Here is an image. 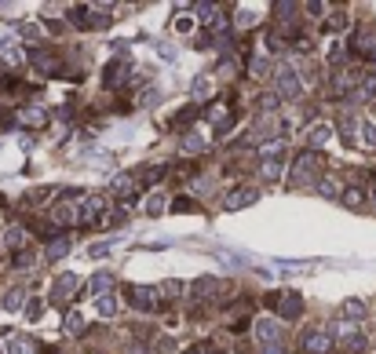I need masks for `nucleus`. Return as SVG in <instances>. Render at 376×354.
<instances>
[{
	"label": "nucleus",
	"mask_w": 376,
	"mask_h": 354,
	"mask_svg": "<svg viewBox=\"0 0 376 354\" xmlns=\"http://www.w3.org/2000/svg\"><path fill=\"white\" fill-rule=\"evenodd\" d=\"M318 194H321V198H329V201H336V198H340V186H336V179H329V175H325V179L318 183Z\"/></svg>",
	"instance_id": "30"
},
{
	"label": "nucleus",
	"mask_w": 376,
	"mask_h": 354,
	"mask_svg": "<svg viewBox=\"0 0 376 354\" xmlns=\"http://www.w3.org/2000/svg\"><path fill=\"white\" fill-rule=\"evenodd\" d=\"M62 329H66V336H80V329H85V314H80V311H70V314H66V325H62Z\"/></svg>",
	"instance_id": "27"
},
{
	"label": "nucleus",
	"mask_w": 376,
	"mask_h": 354,
	"mask_svg": "<svg viewBox=\"0 0 376 354\" xmlns=\"http://www.w3.org/2000/svg\"><path fill=\"white\" fill-rule=\"evenodd\" d=\"M336 340H340V347H343V351H351V354L366 351V336L358 332L354 325H347V321H340V325H336Z\"/></svg>",
	"instance_id": "9"
},
{
	"label": "nucleus",
	"mask_w": 376,
	"mask_h": 354,
	"mask_svg": "<svg viewBox=\"0 0 376 354\" xmlns=\"http://www.w3.org/2000/svg\"><path fill=\"white\" fill-rule=\"evenodd\" d=\"M157 351H161V354H175V351H179V340H172V336H165V340L157 344Z\"/></svg>",
	"instance_id": "39"
},
{
	"label": "nucleus",
	"mask_w": 376,
	"mask_h": 354,
	"mask_svg": "<svg viewBox=\"0 0 376 354\" xmlns=\"http://www.w3.org/2000/svg\"><path fill=\"white\" fill-rule=\"evenodd\" d=\"M274 88H277V99L296 103L300 95H303V80H300V73L292 70V66H277V73H274Z\"/></svg>",
	"instance_id": "3"
},
{
	"label": "nucleus",
	"mask_w": 376,
	"mask_h": 354,
	"mask_svg": "<svg viewBox=\"0 0 376 354\" xmlns=\"http://www.w3.org/2000/svg\"><path fill=\"white\" fill-rule=\"evenodd\" d=\"M66 252H70V237H55L52 245H48L44 260H52V263H55V260H62V256H66Z\"/></svg>",
	"instance_id": "21"
},
{
	"label": "nucleus",
	"mask_w": 376,
	"mask_h": 354,
	"mask_svg": "<svg viewBox=\"0 0 376 354\" xmlns=\"http://www.w3.org/2000/svg\"><path fill=\"white\" fill-rule=\"evenodd\" d=\"M212 124H216L219 132L226 128V106H223V103H216V106H212Z\"/></svg>",
	"instance_id": "35"
},
{
	"label": "nucleus",
	"mask_w": 376,
	"mask_h": 354,
	"mask_svg": "<svg viewBox=\"0 0 376 354\" xmlns=\"http://www.w3.org/2000/svg\"><path fill=\"white\" fill-rule=\"evenodd\" d=\"M347 26H351V19L343 11H333L329 15V29H333V34H340V29H347Z\"/></svg>",
	"instance_id": "33"
},
{
	"label": "nucleus",
	"mask_w": 376,
	"mask_h": 354,
	"mask_svg": "<svg viewBox=\"0 0 376 354\" xmlns=\"http://www.w3.org/2000/svg\"><path fill=\"white\" fill-rule=\"evenodd\" d=\"M34 263H37V260H34L29 252H19V256H15V270H29Z\"/></svg>",
	"instance_id": "36"
},
{
	"label": "nucleus",
	"mask_w": 376,
	"mask_h": 354,
	"mask_svg": "<svg viewBox=\"0 0 376 354\" xmlns=\"http://www.w3.org/2000/svg\"><path fill=\"white\" fill-rule=\"evenodd\" d=\"M267 70H270V62H267V55H256V59H252V66H249V73H252V77H263Z\"/></svg>",
	"instance_id": "34"
},
{
	"label": "nucleus",
	"mask_w": 376,
	"mask_h": 354,
	"mask_svg": "<svg viewBox=\"0 0 376 354\" xmlns=\"http://www.w3.org/2000/svg\"><path fill=\"white\" fill-rule=\"evenodd\" d=\"M4 311H26V288L22 285H15V288H8L4 293Z\"/></svg>",
	"instance_id": "17"
},
{
	"label": "nucleus",
	"mask_w": 376,
	"mask_h": 354,
	"mask_svg": "<svg viewBox=\"0 0 376 354\" xmlns=\"http://www.w3.org/2000/svg\"><path fill=\"white\" fill-rule=\"evenodd\" d=\"M362 201H366V198H362V190H358V186H347V190H343V205H347V208H358Z\"/></svg>",
	"instance_id": "32"
},
{
	"label": "nucleus",
	"mask_w": 376,
	"mask_h": 354,
	"mask_svg": "<svg viewBox=\"0 0 376 354\" xmlns=\"http://www.w3.org/2000/svg\"><path fill=\"white\" fill-rule=\"evenodd\" d=\"M179 293H183V285H179V281H165V285H161V296H168V300H175Z\"/></svg>",
	"instance_id": "38"
},
{
	"label": "nucleus",
	"mask_w": 376,
	"mask_h": 354,
	"mask_svg": "<svg viewBox=\"0 0 376 354\" xmlns=\"http://www.w3.org/2000/svg\"><path fill=\"white\" fill-rule=\"evenodd\" d=\"M267 139H277L274 135V114H263V110H259L256 124L249 128V142H267Z\"/></svg>",
	"instance_id": "10"
},
{
	"label": "nucleus",
	"mask_w": 376,
	"mask_h": 354,
	"mask_svg": "<svg viewBox=\"0 0 376 354\" xmlns=\"http://www.w3.org/2000/svg\"><path fill=\"white\" fill-rule=\"evenodd\" d=\"M48 194H52V190H34V194L26 198V205H41V201H44Z\"/></svg>",
	"instance_id": "42"
},
{
	"label": "nucleus",
	"mask_w": 376,
	"mask_h": 354,
	"mask_svg": "<svg viewBox=\"0 0 376 354\" xmlns=\"http://www.w3.org/2000/svg\"><path fill=\"white\" fill-rule=\"evenodd\" d=\"M194 99H198V103H205L208 99V95H212V77H198V80H194Z\"/></svg>",
	"instance_id": "28"
},
{
	"label": "nucleus",
	"mask_w": 376,
	"mask_h": 354,
	"mask_svg": "<svg viewBox=\"0 0 376 354\" xmlns=\"http://www.w3.org/2000/svg\"><path fill=\"white\" fill-rule=\"evenodd\" d=\"M256 201H259V190L256 186H238V190H231V194L223 198V208H226V212H238V208H249Z\"/></svg>",
	"instance_id": "8"
},
{
	"label": "nucleus",
	"mask_w": 376,
	"mask_h": 354,
	"mask_svg": "<svg viewBox=\"0 0 376 354\" xmlns=\"http://www.w3.org/2000/svg\"><path fill=\"white\" fill-rule=\"evenodd\" d=\"M187 354H208V347H194V351H187Z\"/></svg>",
	"instance_id": "47"
},
{
	"label": "nucleus",
	"mask_w": 376,
	"mask_h": 354,
	"mask_svg": "<svg viewBox=\"0 0 376 354\" xmlns=\"http://www.w3.org/2000/svg\"><path fill=\"white\" fill-rule=\"evenodd\" d=\"M259 172H263V179H267V183H274L277 175H282V157H263Z\"/></svg>",
	"instance_id": "23"
},
{
	"label": "nucleus",
	"mask_w": 376,
	"mask_h": 354,
	"mask_svg": "<svg viewBox=\"0 0 376 354\" xmlns=\"http://www.w3.org/2000/svg\"><path fill=\"white\" fill-rule=\"evenodd\" d=\"M95 311H99L103 318H113V314H117V300H113V296H99V300H95Z\"/></svg>",
	"instance_id": "29"
},
{
	"label": "nucleus",
	"mask_w": 376,
	"mask_h": 354,
	"mask_svg": "<svg viewBox=\"0 0 376 354\" xmlns=\"http://www.w3.org/2000/svg\"><path fill=\"white\" fill-rule=\"evenodd\" d=\"M362 314H366L362 300H347V303H343V307H340V318H343V321H358Z\"/></svg>",
	"instance_id": "24"
},
{
	"label": "nucleus",
	"mask_w": 376,
	"mask_h": 354,
	"mask_svg": "<svg viewBox=\"0 0 376 354\" xmlns=\"http://www.w3.org/2000/svg\"><path fill=\"white\" fill-rule=\"evenodd\" d=\"M22 314H26L29 321H37V318H41V300H29V303H26V311H22Z\"/></svg>",
	"instance_id": "40"
},
{
	"label": "nucleus",
	"mask_w": 376,
	"mask_h": 354,
	"mask_svg": "<svg viewBox=\"0 0 376 354\" xmlns=\"http://www.w3.org/2000/svg\"><path fill=\"white\" fill-rule=\"evenodd\" d=\"M333 344H336V336H333V329H325V325L303 332V351L307 354H329Z\"/></svg>",
	"instance_id": "4"
},
{
	"label": "nucleus",
	"mask_w": 376,
	"mask_h": 354,
	"mask_svg": "<svg viewBox=\"0 0 376 354\" xmlns=\"http://www.w3.org/2000/svg\"><path fill=\"white\" fill-rule=\"evenodd\" d=\"M157 99H161V91H157V88H154V91H146V95H143V106H150V103H157Z\"/></svg>",
	"instance_id": "45"
},
{
	"label": "nucleus",
	"mask_w": 376,
	"mask_h": 354,
	"mask_svg": "<svg viewBox=\"0 0 376 354\" xmlns=\"http://www.w3.org/2000/svg\"><path fill=\"white\" fill-rule=\"evenodd\" d=\"M223 293V281L219 278H198L194 281V300H212Z\"/></svg>",
	"instance_id": "13"
},
{
	"label": "nucleus",
	"mask_w": 376,
	"mask_h": 354,
	"mask_svg": "<svg viewBox=\"0 0 376 354\" xmlns=\"http://www.w3.org/2000/svg\"><path fill=\"white\" fill-rule=\"evenodd\" d=\"M4 347H8V354H34V344H29L26 336H8Z\"/></svg>",
	"instance_id": "22"
},
{
	"label": "nucleus",
	"mask_w": 376,
	"mask_h": 354,
	"mask_svg": "<svg viewBox=\"0 0 376 354\" xmlns=\"http://www.w3.org/2000/svg\"><path fill=\"white\" fill-rule=\"evenodd\" d=\"M157 288H150V285H128V303H132V311H139V314H150L154 307H157Z\"/></svg>",
	"instance_id": "5"
},
{
	"label": "nucleus",
	"mask_w": 376,
	"mask_h": 354,
	"mask_svg": "<svg viewBox=\"0 0 376 354\" xmlns=\"http://www.w3.org/2000/svg\"><path fill=\"white\" fill-rule=\"evenodd\" d=\"M29 62H34L41 73H55L59 70V59L52 52H44V47H34V52H29Z\"/></svg>",
	"instance_id": "15"
},
{
	"label": "nucleus",
	"mask_w": 376,
	"mask_h": 354,
	"mask_svg": "<svg viewBox=\"0 0 376 354\" xmlns=\"http://www.w3.org/2000/svg\"><path fill=\"white\" fill-rule=\"evenodd\" d=\"M252 336H256V344L263 347V354H282V325H277L274 318H256V325H252Z\"/></svg>",
	"instance_id": "2"
},
{
	"label": "nucleus",
	"mask_w": 376,
	"mask_h": 354,
	"mask_svg": "<svg viewBox=\"0 0 376 354\" xmlns=\"http://www.w3.org/2000/svg\"><path fill=\"white\" fill-rule=\"evenodd\" d=\"M88 288H92V296H110V288H113V274H95L92 281H88Z\"/></svg>",
	"instance_id": "20"
},
{
	"label": "nucleus",
	"mask_w": 376,
	"mask_h": 354,
	"mask_svg": "<svg viewBox=\"0 0 376 354\" xmlns=\"http://www.w3.org/2000/svg\"><path fill=\"white\" fill-rule=\"evenodd\" d=\"M358 132H362V139H358V142H362L366 150H376V124L373 121H362V124H358Z\"/></svg>",
	"instance_id": "25"
},
{
	"label": "nucleus",
	"mask_w": 376,
	"mask_h": 354,
	"mask_svg": "<svg viewBox=\"0 0 376 354\" xmlns=\"http://www.w3.org/2000/svg\"><path fill=\"white\" fill-rule=\"evenodd\" d=\"M77 288H80V278L77 274H59L52 281V303H59V307H62V303H70Z\"/></svg>",
	"instance_id": "6"
},
{
	"label": "nucleus",
	"mask_w": 376,
	"mask_h": 354,
	"mask_svg": "<svg viewBox=\"0 0 376 354\" xmlns=\"http://www.w3.org/2000/svg\"><path fill=\"white\" fill-rule=\"evenodd\" d=\"M4 245L15 249V252H22V245H26V230H22V227H11V230L4 234Z\"/></svg>",
	"instance_id": "26"
},
{
	"label": "nucleus",
	"mask_w": 376,
	"mask_h": 354,
	"mask_svg": "<svg viewBox=\"0 0 376 354\" xmlns=\"http://www.w3.org/2000/svg\"><path fill=\"white\" fill-rule=\"evenodd\" d=\"M52 223H59V227H77L80 223V208L73 201H62L52 208Z\"/></svg>",
	"instance_id": "12"
},
{
	"label": "nucleus",
	"mask_w": 376,
	"mask_h": 354,
	"mask_svg": "<svg viewBox=\"0 0 376 354\" xmlns=\"http://www.w3.org/2000/svg\"><path fill=\"white\" fill-rule=\"evenodd\" d=\"M175 34H190V19H187V15H179V19H175Z\"/></svg>",
	"instance_id": "43"
},
{
	"label": "nucleus",
	"mask_w": 376,
	"mask_h": 354,
	"mask_svg": "<svg viewBox=\"0 0 376 354\" xmlns=\"http://www.w3.org/2000/svg\"><path fill=\"white\" fill-rule=\"evenodd\" d=\"M19 121H22L26 128H44V124H48V114H44L41 106H29V110H22V114H19Z\"/></svg>",
	"instance_id": "19"
},
{
	"label": "nucleus",
	"mask_w": 376,
	"mask_h": 354,
	"mask_svg": "<svg viewBox=\"0 0 376 354\" xmlns=\"http://www.w3.org/2000/svg\"><path fill=\"white\" fill-rule=\"evenodd\" d=\"M270 307H274L277 314H282V318H296L303 303H300V296L292 293V288H282V293H274V296H270Z\"/></svg>",
	"instance_id": "7"
},
{
	"label": "nucleus",
	"mask_w": 376,
	"mask_h": 354,
	"mask_svg": "<svg viewBox=\"0 0 376 354\" xmlns=\"http://www.w3.org/2000/svg\"><path fill=\"white\" fill-rule=\"evenodd\" d=\"M314 183H321V157L314 150H303L296 161H292L289 186H314Z\"/></svg>",
	"instance_id": "1"
},
{
	"label": "nucleus",
	"mask_w": 376,
	"mask_h": 354,
	"mask_svg": "<svg viewBox=\"0 0 376 354\" xmlns=\"http://www.w3.org/2000/svg\"><path fill=\"white\" fill-rule=\"evenodd\" d=\"M146 212H150V216H161V212H165V198L154 194V198H150V205H146Z\"/></svg>",
	"instance_id": "37"
},
{
	"label": "nucleus",
	"mask_w": 376,
	"mask_h": 354,
	"mask_svg": "<svg viewBox=\"0 0 376 354\" xmlns=\"http://www.w3.org/2000/svg\"><path fill=\"white\" fill-rule=\"evenodd\" d=\"M136 190H139V183H136V175H117V179H113V194H117V198H132L136 194Z\"/></svg>",
	"instance_id": "18"
},
{
	"label": "nucleus",
	"mask_w": 376,
	"mask_h": 354,
	"mask_svg": "<svg viewBox=\"0 0 376 354\" xmlns=\"http://www.w3.org/2000/svg\"><path fill=\"white\" fill-rule=\"evenodd\" d=\"M161 175H165V168H146V172H143V179H146V183H157Z\"/></svg>",
	"instance_id": "41"
},
{
	"label": "nucleus",
	"mask_w": 376,
	"mask_h": 354,
	"mask_svg": "<svg viewBox=\"0 0 376 354\" xmlns=\"http://www.w3.org/2000/svg\"><path fill=\"white\" fill-rule=\"evenodd\" d=\"M88 252H92V256H110V245H106V241H103V245H92Z\"/></svg>",
	"instance_id": "46"
},
{
	"label": "nucleus",
	"mask_w": 376,
	"mask_h": 354,
	"mask_svg": "<svg viewBox=\"0 0 376 354\" xmlns=\"http://www.w3.org/2000/svg\"><path fill=\"white\" fill-rule=\"evenodd\" d=\"M179 150H183V154H201V150H208V135H201V132H187L183 139H179Z\"/></svg>",
	"instance_id": "16"
},
{
	"label": "nucleus",
	"mask_w": 376,
	"mask_h": 354,
	"mask_svg": "<svg viewBox=\"0 0 376 354\" xmlns=\"http://www.w3.org/2000/svg\"><path fill=\"white\" fill-rule=\"evenodd\" d=\"M103 216H106L103 198H85V201H80V223H85V227H92V223H103Z\"/></svg>",
	"instance_id": "11"
},
{
	"label": "nucleus",
	"mask_w": 376,
	"mask_h": 354,
	"mask_svg": "<svg viewBox=\"0 0 376 354\" xmlns=\"http://www.w3.org/2000/svg\"><path fill=\"white\" fill-rule=\"evenodd\" d=\"M252 22H256L252 11H238V26H252Z\"/></svg>",
	"instance_id": "44"
},
{
	"label": "nucleus",
	"mask_w": 376,
	"mask_h": 354,
	"mask_svg": "<svg viewBox=\"0 0 376 354\" xmlns=\"http://www.w3.org/2000/svg\"><path fill=\"white\" fill-rule=\"evenodd\" d=\"M329 139H333V124H310V128H307V147H310V150L325 147Z\"/></svg>",
	"instance_id": "14"
},
{
	"label": "nucleus",
	"mask_w": 376,
	"mask_h": 354,
	"mask_svg": "<svg viewBox=\"0 0 376 354\" xmlns=\"http://www.w3.org/2000/svg\"><path fill=\"white\" fill-rule=\"evenodd\" d=\"M358 124H362V121H354L351 114L340 121V132H343V139H347V142H354V132H358Z\"/></svg>",
	"instance_id": "31"
}]
</instances>
